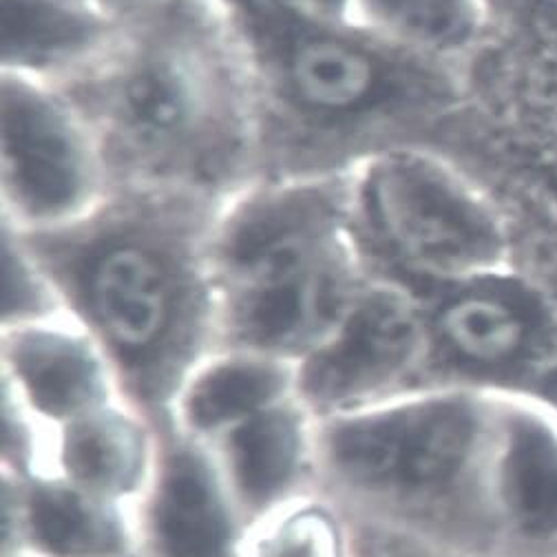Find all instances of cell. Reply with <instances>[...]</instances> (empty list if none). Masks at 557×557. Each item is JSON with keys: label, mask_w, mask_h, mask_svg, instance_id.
<instances>
[{"label": "cell", "mask_w": 557, "mask_h": 557, "mask_svg": "<svg viewBox=\"0 0 557 557\" xmlns=\"http://www.w3.org/2000/svg\"><path fill=\"white\" fill-rule=\"evenodd\" d=\"M60 89L89 122L111 188L226 201L257 180L255 89L218 0H143L107 53Z\"/></svg>", "instance_id": "obj_1"}, {"label": "cell", "mask_w": 557, "mask_h": 557, "mask_svg": "<svg viewBox=\"0 0 557 557\" xmlns=\"http://www.w3.org/2000/svg\"><path fill=\"white\" fill-rule=\"evenodd\" d=\"M244 51L259 115L257 177L347 173L425 145L447 111L451 64L405 51L355 21L295 0H218Z\"/></svg>", "instance_id": "obj_2"}, {"label": "cell", "mask_w": 557, "mask_h": 557, "mask_svg": "<svg viewBox=\"0 0 557 557\" xmlns=\"http://www.w3.org/2000/svg\"><path fill=\"white\" fill-rule=\"evenodd\" d=\"M222 203L120 186L74 224L14 233L51 278L66 317L102 352L133 372L160 374L220 332L211 239Z\"/></svg>", "instance_id": "obj_3"}, {"label": "cell", "mask_w": 557, "mask_h": 557, "mask_svg": "<svg viewBox=\"0 0 557 557\" xmlns=\"http://www.w3.org/2000/svg\"><path fill=\"white\" fill-rule=\"evenodd\" d=\"M211 261L228 345L304 359L372 276L355 235L350 171L252 180L220 206Z\"/></svg>", "instance_id": "obj_4"}, {"label": "cell", "mask_w": 557, "mask_h": 557, "mask_svg": "<svg viewBox=\"0 0 557 557\" xmlns=\"http://www.w3.org/2000/svg\"><path fill=\"white\" fill-rule=\"evenodd\" d=\"M350 213L368 272L413 295L500 270L505 239L492 206L425 145L357 164Z\"/></svg>", "instance_id": "obj_5"}, {"label": "cell", "mask_w": 557, "mask_h": 557, "mask_svg": "<svg viewBox=\"0 0 557 557\" xmlns=\"http://www.w3.org/2000/svg\"><path fill=\"white\" fill-rule=\"evenodd\" d=\"M111 182L98 139L53 85L0 74V226L38 235L91 213Z\"/></svg>", "instance_id": "obj_6"}, {"label": "cell", "mask_w": 557, "mask_h": 557, "mask_svg": "<svg viewBox=\"0 0 557 557\" xmlns=\"http://www.w3.org/2000/svg\"><path fill=\"white\" fill-rule=\"evenodd\" d=\"M423 352L421 299L370 276L336 327L304 357L301 383L319 400H347L396 381Z\"/></svg>", "instance_id": "obj_7"}, {"label": "cell", "mask_w": 557, "mask_h": 557, "mask_svg": "<svg viewBox=\"0 0 557 557\" xmlns=\"http://www.w3.org/2000/svg\"><path fill=\"white\" fill-rule=\"evenodd\" d=\"M473 416L460 400H430L347 425L334 438L343 469L370 482L411 486L449 480L469 456Z\"/></svg>", "instance_id": "obj_8"}, {"label": "cell", "mask_w": 557, "mask_h": 557, "mask_svg": "<svg viewBox=\"0 0 557 557\" xmlns=\"http://www.w3.org/2000/svg\"><path fill=\"white\" fill-rule=\"evenodd\" d=\"M124 14L102 0H3L0 74L64 87L107 53Z\"/></svg>", "instance_id": "obj_9"}, {"label": "cell", "mask_w": 557, "mask_h": 557, "mask_svg": "<svg viewBox=\"0 0 557 557\" xmlns=\"http://www.w3.org/2000/svg\"><path fill=\"white\" fill-rule=\"evenodd\" d=\"M5 352L21 385L47 413H76L102 392V350L69 317L8 327Z\"/></svg>", "instance_id": "obj_10"}, {"label": "cell", "mask_w": 557, "mask_h": 557, "mask_svg": "<svg viewBox=\"0 0 557 557\" xmlns=\"http://www.w3.org/2000/svg\"><path fill=\"white\" fill-rule=\"evenodd\" d=\"M494 272L416 295L425 321V345L434 343L458 361L494 368L513 361L527 343V321L498 295Z\"/></svg>", "instance_id": "obj_11"}, {"label": "cell", "mask_w": 557, "mask_h": 557, "mask_svg": "<svg viewBox=\"0 0 557 557\" xmlns=\"http://www.w3.org/2000/svg\"><path fill=\"white\" fill-rule=\"evenodd\" d=\"M500 496L513 527L557 546V418L520 413L509 423L500 458Z\"/></svg>", "instance_id": "obj_12"}, {"label": "cell", "mask_w": 557, "mask_h": 557, "mask_svg": "<svg viewBox=\"0 0 557 557\" xmlns=\"http://www.w3.org/2000/svg\"><path fill=\"white\" fill-rule=\"evenodd\" d=\"M355 18L383 40L451 64L473 40L478 0H355Z\"/></svg>", "instance_id": "obj_13"}, {"label": "cell", "mask_w": 557, "mask_h": 557, "mask_svg": "<svg viewBox=\"0 0 557 557\" xmlns=\"http://www.w3.org/2000/svg\"><path fill=\"white\" fill-rule=\"evenodd\" d=\"M160 533L171 557H222L226 518L211 480L193 458L169 471L160 500Z\"/></svg>", "instance_id": "obj_14"}, {"label": "cell", "mask_w": 557, "mask_h": 557, "mask_svg": "<svg viewBox=\"0 0 557 557\" xmlns=\"http://www.w3.org/2000/svg\"><path fill=\"white\" fill-rule=\"evenodd\" d=\"M278 361L282 359L237 350L208 366L190 387L188 411L193 421L211 428L237 416H255L286 383Z\"/></svg>", "instance_id": "obj_15"}, {"label": "cell", "mask_w": 557, "mask_h": 557, "mask_svg": "<svg viewBox=\"0 0 557 557\" xmlns=\"http://www.w3.org/2000/svg\"><path fill=\"white\" fill-rule=\"evenodd\" d=\"M233 458L244 490L270 496L282 486L297 460V432L286 413H257L233 438Z\"/></svg>", "instance_id": "obj_16"}, {"label": "cell", "mask_w": 557, "mask_h": 557, "mask_svg": "<svg viewBox=\"0 0 557 557\" xmlns=\"http://www.w3.org/2000/svg\"><path fill=\"white\" fill-rule=\"evenodd\" d=\"M32 522L38 542L62 557H89L109 550V522L78 494L42 490L34 498Z\"/></svg>", "instance_id": "obj_17"}, {"label": "cell", "mask_w": 557, "mask_h": 557, "mask_svg": "<svg viewBox=\"0 0 557 557\" xmlns=\"http://www.w3.org/2000/svg\"><path fill=\"white\" fill-rule=\"evenodd\" d=\"M69 465L74 473L102 490H122L137 471V438L117 421H89L69 441Z\"/></svg>", "instance_id": "obj_18"}, {"label": "cell", "mask_w": 557, "mask_h": 557, "mask_svg": "<svg viewBox=\"0 0 557 557\" xmlns=\"http://www.w3.org/2000/svg\"><path fill=\"white\" fill-rule=\"evenodd\" d=\"M3 274L5 330L66 317L51 278L8 226H3Z\"/></svg>", "instance_id": "obj_19"}, {"label": "cell", "mask_w": 557, "mask_h": 557, "mask_svg": "<svg viewBox=\"0 0 557 557\" xmlns=\"http://www.w3.org/2000/svg\"><path fill=\"white\" fill-rule=\"evenodd\" d=\"M265 557H325V542L317 527H297L278 540Z\"/></svg>", "instance_id": "obj_20"}, {"label": "cell", "mask_w": 557, "mask_h": 557, "mask_svg": "<svg viewBox=\"0 0 557 557\" xmlns=\"http://www.w3.org/2000/svg\"><path fill=\"white\" fill-rule=\"evenodd\" d=\"M301 8L336 21H355V0H295Z\"/></svg>", "instance_id": "obj_21"}, {"label": "cell", "mask_w": 557, "mask_h": 557, "mask_svg": "<svg viewBox=\"0 0 557 557\" xmlns=\"http://www.w3.org/2000/svg\"><path fill=\"white\" fill-rule=\"evenodd\" d=\"M104 5H109V8H113V10H117V12H128V10H133L137 3H143V0H102Z\"/></svg>", "instance_id": "obj_22"}]
</instances>
